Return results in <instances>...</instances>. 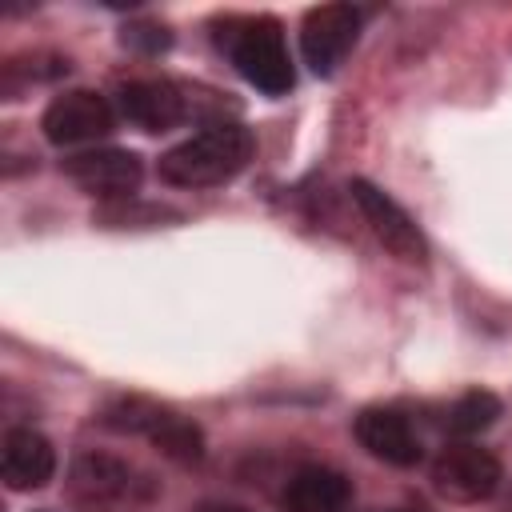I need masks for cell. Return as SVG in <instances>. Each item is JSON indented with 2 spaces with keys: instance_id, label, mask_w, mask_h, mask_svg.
<instances>
[{
  "instance_id": "cell-16",
  "label": "cell",
  "mask_w": 512,
  "mask_h": 512,
  "mask_svg": "<svg viewBox=\"0 0 512 512\" xmlns=\"http://www.w3.org/2000/svg\"><path fill=\"white\" fill-rule=\"evenodd\" d=\"M200 512H248V508H240V504H204Z\"/></svg>"
},
{
  "instance_id": "cell-10",
  "label": "cell",
  "mask_w": 512,
  "mask_h": 512,
  "mask_svg": "<svg viewBox=\"0 0 512 512\" xmlns=\"http://www.w3.org/2000/svg\"><path fill=\"white\" fill-rule=\"evenodd\" d=\"M116 112L140 132L160 136V132H172L188 116V104L172 80H124L116 88Z\"/></svg>"
},
{
  "instance_id": "cell-13",
  "label": "cell",
  "mask_w": 512,
  "mask_h": 512,
  "mask_svg": "<svg viewBox=\"0 0 512 512\" xmlns=\"http://www.w3.org/2000/svg\"><path fill=\"white\" fill-rule=\"evenodd\" d=\"M352 500V480L328 464H300L280 492L284 512H340Z\"/></svg>"
},
{
  "instance_id": "cell-6",
  "label": "cell",
  "mask_w": 512,
  "mask_h": 512,
  "mask_svg": "<svg viewBox=\"0 0 512 512\" xmlns=\"http://www.w3.org/2000/svg\"><path fill=\"white\" fill-rule=\"evenodd\" d=\"M348 192H352V200H356V208H360L368 232H372L396 260H404V264H424V260H428V240H424L420 224H416L384 188H376L372 180L356 176V180H348Z\"/></svg>"
},
{
  "instance_id": "cell-9",
  "label": "cell",
  "mask_w": 512,
  "mask_h": 512,
  "mask_svg": "<svg viewBox=\"0 0 512 512\" xmlns=\"http://www.w3.org/2000/svg\"><path fill=\"white\" fill-rule=\"evenodd\" d=\"M68 484H72V496L92 504V508H104V504H120V500H132L140 480H136V468L112 452H96V448H84L76 452L72 460V472H68Z\"/></svg>"
},
{
  "instance_id": "cell-2",
  "label": "cell",
  "mask_w": 512,
  "mask_h": 512,
  "mask_svg": "<svg viewBox=\"0 0 512 512\" xmlns=\"http://www.w3.org/2000/svg\"><path fill=\"white\" fill-rule=\"evenodd\" d=\"M216 44L228 52L232 68L264 96H284L296 84L288 40L276 16H228L216 24Z\"/></svg>"
},
{
  "instance_id": "cell-1",
  "label": "cell",
  "mask_w": 512,
  "mask_h": 512,
  "mask_svg": "<svg viewBox=\"0 0 512 512\" xmlns=\"http://www.w3.org/2000/svg\"><path fill=\"white\" fill-rule=\"evenodd\" d=\"M252 152H256L252 132L236 120H220V124H208L204 132L180 140L176 148H168L160 156L156 172L172 188H216V184H228L232 176H240L248 168Z\"/></svg>"
},
{
  "instance_id": "cell-5",
  "label": "cell",
  "mask_w": 512,
  "mask_h": 512,
  "mask_svg": "<svg viewBox=\"0 0 512 512\" xmlns=\"http://www.w3.org/2000/svg\"><path fill=\"white\" fill-rule=\"evenodd\" d=\"M40 128H44V140L56 148L96 144L116 132V108L108 104V96L92 88H72L52 96V104L40 116Z\"/></svg>"
},
{
  "instance_id": "cell-12",
  "label": "cell",
  "mask_w": 512,
  "mask_h": 512,
  "mask_svg": "<svg viewBox=\"0 0 512 512\" xmlns=\"http://www.w3.org/2000/svg\"><path fill=\"white\" fill-rule=\"evenodd\" d=\"M0 476L12 492H36L56 476V448L44 432L16 424L0 444Z\"/></svg>"
},
{
  "instance_id": "cell-14",
  "label": "cell",
  "mask_w": 512,
  "mask_h": 512,
  "mask_svg": "<svg viewBox=\"0 0 512 512\" xmlns=\"http://www.w3.org/2000/svg\"><path fill=\"white\" fill-rule=\"evenodd\" d=\"M496 416H500V400L492 392H484V388H472L448 408V428L456 436H480L484 428L496 424Z\"/></svg>"
},
{
  "instance_id": "cell-3",
  "label": "cell",
  "mask_w": 512,
  "mask_h": 512,
  "mask_svg": "<svg viewBox=\"0 0 512 512\" xmlns=\"http://www.w3.org/2000/svg\"><path fill=\"white\" fill-rule=\"evenodd\" d=\"M104 424L128 436H144L156 452H164L176 464H200L204 460V432L188 416H180L168 404L144 400V396H120L104 408Z\"/></svg>"
},
{
  "instance_id": "cell-8",
  "label": "cell",
  "mask_w": 512,
  "mask_h": 512,
  "mask_svg": "<svg viewBox=\"0 0 512 512\" xmlns=\"http://www.w3.org/2000/svg\"><path fill=\"white\" fill-rule=\"evenodd\" d=\"M64 176L88 192V196H100V200H128L140 180H144V160L128 148H84V152H72L64 156Z\"/></svg>"
},
{
  "instance_id": "cell-15",
  "label": "cell",
  "mask_w": 512,
  "mask_h": 512,
  "mask_svg": "<svg viewBox=\"0 0 512 512\" xmlns=\"http://www.w3.org/2000/svg\"><path fill=\"white\" fill-rule=\"evenodd\" d=\"M124 44L144 48V52H164V48L172 44V36H168L164 28H156V24H140V28H132V32L124 36Z\"/></svg>"
},
{
  "instance_id": "cell-11",
  "label": "cell",
  "mask_w": 512,
  "mask_h": 512,
  "mask_svg": "<svg viewBox=\"0 0 512 512\" xmlns=\"http://www.w3.org/2000/svg\"><path fill=\"white\" fill-rule=\"evenodd\" d=\"M360 448L392 468H416L424 456V444L416 436V428L408 424V416H400L396 408H364L352 424Z\"/></svg>"
},
{
  "instance_id": "cell-4",
  "label": "cell",
  "mask_w": 512,
  "mask_h": 512,
  "mask_svg": "<svg viewBox=\"0 0 512 512\" xmlns=\"http://www.w3.org/2000/svg\"><path fill=\"white\" fill-rule=\"evenodd\" d=\"M360 8L352 4H316L304 12L300 20V56L308 64L312 76H332L344 56L356 48L360 40Z\"/></svg>"
},
{
  "instance_id": "cell-7",
  "label": "cell",
  "mask_w": 512,
  "mask_h": 512,
  "mask_svg": "<svg viewBox=\"0 0 512 512\" xmlns=\"http://www.w3.org/2000/svg\"><path fill=\"white\" fill-rule=\"evenodd\" d=\"M432 488L452 504H480L500 488V460L480 444H448L432 460Z\"/></svg>"
}]
</instances>
